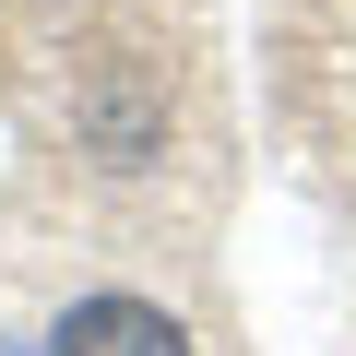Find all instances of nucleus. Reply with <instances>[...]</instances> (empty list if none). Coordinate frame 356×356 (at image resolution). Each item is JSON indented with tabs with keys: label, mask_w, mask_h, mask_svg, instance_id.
Returning a JSON list of instances; mask_svg holds the SVG:
<instances>
[{
	"label": "nucleus",
	"mask_w": 356,
	"mask_h": 356,
	"mask_svg": "<svg viewBox=\"0 0 356 356\" xmlns=\"http://www.w3.org/2000/svg\"><path fill=\"white\" fill-rule=\"evenodd\" d=\"M48 356H191V332H178L166 309H143V297H83L48 332Z\"/></svg>",
	"instance_id": "f257e3e1"
}]
</instances>
